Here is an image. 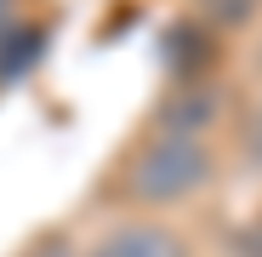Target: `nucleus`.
Here are the masks:
<instances>
[{"mask_svg":"<svg viewBox=\"0 0 262 257\" xmlns=\"http://www.w3.org/2000/svg\"><path fill=\"white\" fill-rule=\"evenodd\" d=\"M205 177H211V154H205L194 137H171V132H165L160 143L143 149L137 171H131V189H137L143 200H183V194H194Z\"/></svg>","mask_w":262,"mask_h":257,"instance_id":"f257e3e1","label":"nucleus"},{"mask_svg":"<svg viewBox=\"0 0 262 257\" xmlns=\"http://www.w3.org/2000/svg\"><path fill=\"white\" fill-rule=\"evenodd\" d=\"M92 257H183V240L160 223H131V229H114Z\"/></svg>","mask_w":262,"mask_h":257,"instance_id":"f03ea898","label":"nucleus"},{"mask_svg":"<svg viewBox=\"0 0 262 257\" xmlns=\"http://www.w3.org/2000/svg\"><path fill=\"white\" fill-rule=\"evenodd\" d=\"M239 251H245V257H262V218H256V223L239 234Z\"/></svg>","mask_w":262,"mask_h":257,"instance_id":"7ed1b4c3","label":"nucleus"},{"mask_svg":"<svg viewBox=\"0 0 262 257\" xmlns=\"http://www.w3.org/2000/svg\"><path fill=\"white\" fill-rule=\"evenodd\" d=\"M251 154L262 160V114H256V132H251Z\"/></svg>","mask_w":262,"mask_h":257,"instance_id":"20e7f679","label":"nucleus"}]
</instances>
